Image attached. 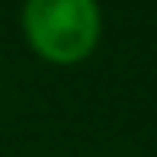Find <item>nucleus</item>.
I'll use <instances>...</instances> for the list:
<instances>
[{
    "instance_id": "obj_1",
    "label": "nucleus",
    "mask_w": 157,
    "mask_h": 157,
    "mask_svg": "<svg viewBox=\"0 0 157 157\" xmlns=\"http://www.w3.org/2000/svg\"><path fill=\"white\" fill-rule=\"evenodd\" d=\"M23 29L42 58L74 64L96 48L99 6L96 0H26Z\"/></svg>"
}]
</instances>
